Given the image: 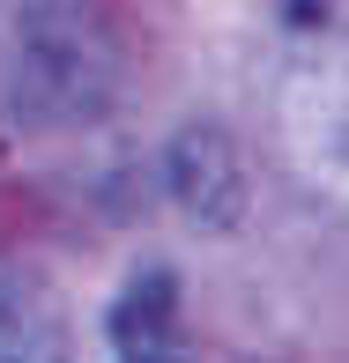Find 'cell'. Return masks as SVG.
Instances as JSON below:
<instances>
[{
	"label": "cell",
	"mask_w": 349,
	"mask_h": 363,
	"mask_svg": "<svg viewBox=\"0 0 349 363\" xmlns=\"http://www.w3.org/2000/svg\"><path fill=\"white\" fill-rule=\"evenodd\" d=\"M127 82V45L104 0H30L15 30L8 111L23 126H90Z\"/></svg>",
	"instance_id": "cell-1"
},
{
	"label": "cell",
	"mask_w": 349,
	"mask_h": 363,
	"mask_svg": "<svg viewBox=\"0 0 349 363\" xmlns=\"http://www.w3.org/2000/svg\"><path fill=\"white\" fill-rule=\"evenodd\" d=\"M163 186L171 201L186 208L201 230H238L245 223V163H238V141L223 126L193 119L178 126L171 148H163Z\"/></svg>",
	"instance_id": "cell-2"
},
{
	"label": "cell",
	"mask_w": 349,
	"mask_h": 363,
	"mask_svg": "<svg viewBox=\"0 0 349 363\" xmlns=\"http://www.w3.org/2000/svg\"><path fill=\"white\" fill-rule=\"evenodd\" d=\"M104 334H112V356L119 363H186V326H178L171 267H141L134 282L119 289Z\"/></svg>",
	"instance_id": "cell-3"
},
{
	"label": "cell",
	"mask_w": 349,
	"mask_h": 363,
	"mask_svg": "<svg viewBox=\"0 0 349 363\" xmlns=\"http://www.w3.org/2000/svg\"><path fill=\"white\" fill-rule=\"evenodd\" d=\"M0 363H68V319L38 274L0 259Z\"/></svg>",
	"instance_id": "cell-4"
}]
</instances>
